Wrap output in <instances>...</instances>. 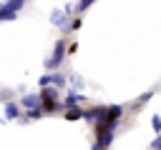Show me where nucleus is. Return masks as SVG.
Listing matches in <instances>:
<instances>
[{"label":"nucleus","mask_w":161,"mask_h":150,"mask_svg":"<svg viewBox=\"0 0 161 150\" xmlns=\"http://www.w3.org/2000/svg\"><path fill=\"white\" fill-rule=\"evenodd\" d=\"M20 108H25V110L40 108V95H23L20 98Z\"/></svg>","instance_id":"5"},{"label":"nucleus","mask_w":161,"mask_h":150,"mask_svg":"<svg viewBox=\"0 0 161 150\" xmlns=\"http://www.w3.org/2000/svg\"><path fill=\"white\" fill-rule=\"evenodd\" d=\"M83 118V110L80 108H68L65 110V120H80Z\"/></svg>","instance_id":"7"},{"label":"nucleus","mask_w":161,"mask_h":150,"mask_svg":"<svg viewBox=\"0 0 161 150\" xmlns=\"http://www.w3.org/2000/svg\"><path fill=\"white\" fill-rule=\"evenodd\" d=\"M8 5H10V8H13V10H15V12H18V10H20V8H23V5H25V0H10V2H8Z\"/></svg>","instance_id":"9"},{"label":"nucleus","mask_w":161,"mask_h":150,"mask_svg":"<svg viewBox=\"0 0 161 150\" xmlns=\"http://www.w3.org/2000/svg\"><path fill=\"white\" fill-rule=\"evenodd\" d=\"M20 115H23V112H20V105L13 102V100H8V102H5V110H3V118H5V120H20Z\"/></svg>","instance_id":"2"},{"label":"nucleus","mask_w":161,"mask_h":150,"mask_svg":"<svg viewBox=\"0 0 161 150\" xmlns=\"http://www.w3.org/2000/svg\"><path fill=\"white\" fill-rule=\"evenodd\" d=\"M93 150H103V148H98V145H96V142H93Z\"/></svg>","instance_id":"11"},{"label":"nucleus","mask_w":161,"mask_h":150,"mask_svg":"<svg viewBox=\"0 0 161 150\" xmlns=\"http://www.w3.org/2000/svg\"><path fill=\"white\" fill-rule=\"evenodd\" d=\"M43 115H45V112H43L40 108H33V110H25V112H23V118H25V120H40Z\"/></svg>","instance_id":"6"},{"label":"nucleus","mask_w":161,"mask_h":150,"mask_svg":"<svg viewBox=\"0 0 161 150\" xmlns=\"http://www.w3.org/2000/svg\"><path fill=\"white\" fill-rule=\"evenodd\" d=\"M53 22H55V25H60V22H65V18H63L60 12H53Z\"/></svg>","instance_id":"10"},{"label":"nucleus","mask_w":161,"mask_h":150,"mask_svg":"<svg viewBox=\"0 0 161 150\" xmlns=\"http://www.w3.org/2000/svg\"><path fill=\"white\" fill-rule=\"evenodd\" d=\"M15 18H18V12L3 0V2H0V22H10V20H15Z\"/></svg>","instance_id":"3"},{"label":"nucleus","mask_w":161,"mask_h":150,"mask_svg":"<svg viewBox=\"0 0 161 150\" xmlns=\"http://www.w3.org/2000/svg\"><path fill=\"white\" fill-rule=\"evenodd\" d=\"M5 2H10V0H5Z\"/></svg>","instance_id":"12"},{"label":"nucleus","mask_w":161,"mask_h":150,"mask_svg":"<svg viewBox=\"0 0 161 150\" xmlns=\"http://www.w3.org/2000/svg\"><path fill=\"white\" fill-rule=\"evenodd\" d=\"M40 110L48 115V112H58L60 110V98H58V90L53 85L48 88H40Z\"/></svg>","instance_id":"1"},{"label":"nucleus","mask_w":161,"mask_h":150,"mask_svg":"<svg viewBox=\"0 0 161 150\" xmlns=\"http://www.w3.org/2000/svg\"><path fill=\"white\" fill-rule=\"evenodd\" d=\"M63 52H65V45H63V40H60V42L55 45V52H53V58L45 62V68H55V65L63 60Z\"/></svg>","instance_id":"4"},{"label":"nucleus","mask_w":161,"mask_h":150,"mask_svg":"<svg viewBox=\"0 0 161 150\" xmlns=\"http://www.w3.org/2000/svg\"><path fill=\"white\" fill-rule=\"evenodd\" d=\"M63 105H65V110H68V108H78V95H75V92H70V95L65 98V102H63Z\"/></svg>","instance_id":"8"}]
</instances>
